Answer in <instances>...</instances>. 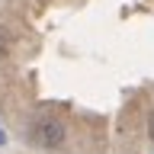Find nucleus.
I'll list each match as a JSON object with an SVG mask.
<instances>
[{
  "label": "nucleus",
  "instance_id": "1",
  "mask_svg": "<svg viewBox=\"0 0 154 154\" xmlns=\"http://www.w3.org/2000/svg\"><path fill=\"white\" fill-rule=\"evenodd\" d=\"M35 138L45 148H58V144L64 141V125L58 122V119H42V122L35 125Z\"/></svg>",
  "mask_w": 154,
  "mask_h": 154
},
{
  "label": "nucleus",
  "instance_id": "2",
  "mask_svg": "<svg viewBox=\"0 0 154 154\" xmlns=\"http://www.w3.org/2000/svg\"><path fill=\"white\" fill-rule=\"evenodd\" d=\"M148 132H151V138H154V112H151V122H148Z\"/></svg>",
  "mask_w": 154,
  "mask_h": 154
}]
</instances>
